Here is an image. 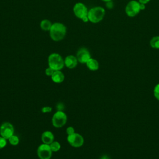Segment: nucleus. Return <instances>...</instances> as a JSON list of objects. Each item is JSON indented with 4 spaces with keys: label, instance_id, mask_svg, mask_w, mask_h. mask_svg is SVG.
<instances>
[{
    "label": "nucleus",
    "instance_id": "obj_1",
    "mask_svg": "<svg viewBox=\"0 0 159 159\" xmlns=\"http://www.w3.org/2000/svg\"><path fill=\"white\" fill-rule=\"evenodd\" d=\"M49 32L52 40L59 42L62 40L66 35V27L62 23L55 22L52 24Z\"/></svg>",
    "mask_w": 159,
    "mask_h": 159
},
{
    "label": "nucleus",
    "instance_id": "obj_2",
    "mask_svg": "<svg viewBox=\"0 0 159 159\" xmlns=\"http://www.w3.org/2000/svg\"><path fill=\"white\" fill-rule=\"evenodd\" d=\"M106 14L105 9L101 6H96L88 10V17L89 21L92 23H98L104 17Z\"/></svg>",
    "mask_w": 159,
    "mask_h": 159
},
{
    "label": "nucleus",
    "instance_id": "obj_3",
    "mask_svg": "<svg viewBox=\"0 0 159 159\" xmlns=\"http://www.w3.org/2000/svg\"><path fill=\"white\" fill-rule=\"evenodd\" d=\"M48 66L53 70H61L65 66L64 60L62 57L57 53H51L48 57Z\"/></svg>",
    "mask_w": 159,
    "mask_h": 159
},
{
    "label": "nucleus",
    "instance_id": "obj_4",
    "mask_svg": "<svg viewBox=\"0 0 159 159\" xmlns=\"http://www.w3.org/2000/svg\"><path fill=\"white\" fill-rule=\"evenodd\" d=\"M67 121V116L63 111H57L53 116L52 122L56 128L62 127Z\"/></svg>",
    "mask_w": 159,
    "mask_h": 159
},
{
    "label": "nucleus",
    "instance_id": "obj_5",
    "mask_svg": "<svg viewBox=\"0 0 159 159\" xmlns=\"http://www.w3.org/2000/svg\"><path fill=\"white\" fill-rule=\"evenodd\" d=\"M140 11V2L137 1L131 0L126 5L125 12L127 16L134 17L136 16Z\"/></svg>",
    "mask_w": 159,
    "mask_h": 159
},
{
    "label": "nucleus",
    "instance_id": "obj_6",
    "mask_svg": "<svg viewBox=\"0 0 159 159\" xmlns=\"http://www.w3.org/2000/svg\"><path fill=\"white\" fill-rule=\"evenodd\" d=\"M37 153L40 159H50L52 155V151L50 145L43 143L39 146Z\"/></svg>",
    "mask_w": 159,
    "mask_h": 159
},
{
    "label": "nucleus",
    "instance_id": "obj_7",
    "mask_svg": "<svg viewBox=\"0 0 159 159\" xmlns=\"http://www.w3.org/2000/svg\"><path fill=\"white\" fill-rule=\"evenodd\" d=\"M14 129L10 122H6L1 124L0 127V135L6 139H9L14 135Z\"/></svg>",
    "mask_w": 159,
    "mask_h": 159
},
{
    "label": "nucleus",
    "instance_id": "obj_8",
    "mask_svg": "<svg viewBox=\"0 0 159 159\" xmlns=\"http://www.w3.org/2000/svg\"><path fill=\"white\" fill-rule=\"evenodd\" d=\"M67 141L70 145L73 147L78 148L81 147L84 143V139L81 135L78 133H74L67 137Z\"/></svg>",
    "mask_w": 159,
    "mask_h": 159
},
{
    "label": "nucleus",
    "instance_id": "obj_9",
    "mask_svg": "<svg viewBox=\"0 0 159 159\" xmlns=\"http://www.w3.org/2000/svg\"><path fill=\"white\" fill-rule=\"evenodd\" d=\"M74 14L78 19H82L84 17L88 16V10L87 7L82 2L76 3L73 8Z\"/></svg>",
    "mask_w": 159,
    "mask_h": 159
},
{
    "label": "nucleus",
    "instance_id": "obj_10",
    "mask_svg": "<svg viewBox=\"0 0 159 159\" xmlns=\"http://www.w3.org/2000/svg\"><path fill=\"white\" fill-rule=\"evenodd\" d=\"M76 58L78 62L81 63H85L91 58L89 50L84 47L80 48L76 53Z\"/></svg>",
    "mask_w": 159,
    "mask_h": 159
},
{
    "label": "nucleus",
    "instance_id": "obj_11",
    "mask_svg": "<svg viewBox=\"0 0 159 159\" xmlns=\"http://www.w3.org/2000/svg\"><path fill=\"white\" fill-rule=\"evenodd\" d=\"M64 62H65V65L67 68L70 69H73L77 66L78 61L77 60L76 57L72 55H70L65 57L64 60Z\"/></svg>",
    "mask_w": 159,
    "mask_h": 159
},
{
    "label": "nucleus",
    "instance_id": "obj_12",
    "mask_svg": "<svg viewBox=\"0 0 159 159\" xmlns=\"http://www.w3.org/2000/svg\"><path fill=\"white\" fill-rule=\"evenodd\" d=\"M41 140L43 143L50 145L54 141V135L51 131H45L41 135Z\"/></svg>",
    "mask_w": 159,
    "mask_h": 159
},
{
    "label": "nucleus",
    "instance_id": "obj_13",
    "mask_svg": "<svg viewBox=\"0 0 159 159\" xmlns=\"http://www.w3.org/2000/svg\"><path fill=\"white\" fill-rule=\"evenodd\" d=\"M51 79L55 83H61L64 81L65 75L60 70H57L51 76Z\"/></svg>",
    "mask_w": 159,
    "mask_h": 159
},
{
    "label": "nucleus",
    "instance_id": "obj_14",
    "mask_svg": "<svg viewBox=\"0 0 159 159\" xmlns=\"http://www.w3.org/2000/svg\"><path fill=\"white\" fill-rule=\"evenodd\" d=\"M86 66L91 71H96L99 69V63L98 61L93 58H91L86 63Z\"/></svg>",
    "mask_w": 159,
    "mask_h": 159
},
{
    "label": "nucleus",
    "instance_id": "obj_15",
    "mask_svg": "<svg viewBox=\"0 0 159 159\" xmlns=\"http://www.w3.org/2000/svg\"><path fill=\"white\" fill-rule=\"evenodd\" d=\"M52 22L48 19H43L40 23V27L44 31H49L52 27Z\"/></svg>",
    "mask_w": 159,
    "mask_h": 159
},
{
    "label": "nucleus",
    "instance_id": "obj_16",
    "mask_svg": "<svg viewBox=\"0 0 159 159\" xmlns=\"http://www.w3.org/2000/svg\"><path fill=\"white\" fill-rule=\"evenodd\" d=\"M150 45L153 48L159 49V36L152 37L150 41Z\"/></svg>",
    "mask_w": 159,
    "mask_h": 159
},
{
    "label": "nucleus",
    "instance_id": "obj_17",
    "mask_svg": "<svg viewBox=\"0 0 159 159\" xmlns=\"http://www.w3.org/2000/svg\"><path fill=\"white\" fill-rule=\"evenodd\" d=\"M49 145L50 147V148H51L52 151L54 152L59 151L60 148H61L60 143L58 142H57V141H53Z\"/></svg>",
    "mask_w": 159,
    "mask_h": 159
},
{
    "label": "nucleus",
    "instance_id": "obj_18",
    "mask_svg": "<svg viewBox=\"0 0 159 159\" xmlns=\"http://www.w3.org/2000/svg\"><path fill=\"white\" fill-rule=\"evenodd\" d=\"M9 143L12 145H17L19 142V139L17 136L13 135H12L9 139H8Z\"/></svg>",
    "mask_w": 159,
    "mask_h": 159
},
{
    "label": "nucleus",
    "instance_id": "obj_19",
    "mask_svg": "<svg viewBox=\"0 0 159 159\" xmlns=\"http://www.w3.org/2000/svg\"><path fill=\"white\" fill-rule=\"evenodd\" d=\"M153 94L155 98L159 101V83L155 86L153 89Z\"/></svg>",
    "mask_w": 159,
    "mask_h": 159
},
{
    "label": "nucleus",
    "instance_id": "obj_20",
    "mask_svg": "<svg viewBox=\"0 0 159 159\" xmlns=\"http://www.w3.org/2000/svg\"><path fill=\"white\" fill-rule=\"evenodd\" d=\"M7 139H4V137L0 136V149L6 147V144H7Z\"/></svg>",
    "mask_w": 159,
    "mask_h": 159
},
{
    "label": "nucleus",
    "instance_id": "obj_21",
    "mask_svg": "<svg viewBox=\"0 0 159 159\" xmlns=\"http://www.w3.org/2000/svg\"><path fill=\"white\" fill-rule=\"evenodd\" d=\"M55 71V70H53L52 68H51L50 67H48L45 69V73L46 75L47 76H51L52 75V74L53 73V72Z\"/></svg>",
    "mask_w": 159,
    "mask_h": 159
},
{
    "label": "nucleus",
    "instance_id": "obj_22",
    "mask_svg": "<svg viewBox=\"0 0 159 159\" xmlns=\"http://www.w3.org/2000/svg\"><path fill=\"white\" fill-rule=\"evenodd\" d=\"M52 110V108L50 106H45L43 107H42V112L43 113H48L50 112Z\"/></svg>",
    "mask_w": 159,
    "mask_h": 159
},
{
    "label": "nucleus",
    "instance_id": "obj_23",
    "mask_svg": "<svg viewBox=\"0 0 159 159\" xmlns=\"http://www.w3.org/2000/svg\"><path fill=\"white\" fill-rule=\"evenodd\" d=\"M66 134H68V135H71V134H73L75 133V129H74L73 127L70 126V127H68L66 128Z\"/></svg>",
    "mask_w": 159,
    "mask_h": 159
},
{
    "label": "nucleus",
    "instance_id": "obj_24",
    "mask_svg": "<svg viewBox=\"0 0 159 159\" xmlns=\"http://www.w3.org/2000/svg\"><path fill=\"white\" fill-rule=\"evenodd\" d=\"M106 7L109 9H111L112 8H113L114 5H113V2H112V1L106 2Z\"/></svg>",
    "mask_w": 159,
    "mask_h": 159
},
{
    "label": "nucleus",
    "instance_id": "obj_25",
    "mask_svg": "<svg viewBox=\"0 0 159 159\" xmlns=\"http://www.w3.org/2000/svg\"><path fill=\"white\" fill-rule=\"evenodd\" d=\"M138 1L140 3V4H146L148 2H149L150 1V0H138Z\"/></svg>",
    "mask_w": 159,
    "mask_h": 159
},
{
    "label": "nucleus",
    "instance_id": "obj_26",
    "mask_svg": "<svg viewBox=\"0 0 159 159\" xmlns=\"http://www.w3.org/2000/svg\"><path fill=\"white\" fill-rule=\"evenodd\" d=\"M81 20H82V21L84 22H88L89 21V19H88V16L84 17Z\"/></svg>",
    "mask_w": 159,
    "mask_h": 159
},
{
    "label": "nucleus",
    "instance_id": "obj_27",
    "mask_svg": "<svg viewBox=\"0 0 159 159\" xmlns=\"http://www.w3.org/2000/svg\"><path fill=\"white\" fill-rule=\"evenodd\" d=\"M140 11L141 10H144L145 9V4L140 3Z\"/></svg>",
    "mask_w": 159,
    "mask_h": 159
},
{
    "label": "nucleus",
    "instance_id": "obj_28",
    "mask_svg": "<svg viewBox=\"0 0 159 159\" xmlns=\"http://www.w3.org/2000/svg\"><path fill=\"white\" fill-rule=\"evenodd\" d=\"M100 159H110V158L107 155H103Z\"/></svg>",
    "mask_w": 159,
    "mask_h": 159
},
{
    "label": "nucleus",
    "instance_id": "obj_29",
    "mask_svg": "<svg viewBox=\"0 0 159 159\" xmlns=\"http://www.w3.org/2000/svg\"><path fill=\"white\" fill-rule=\"evenodd\" d=\"M101 1H104V2H107L111 1H112V0H101Z\"/></svg>",
    "mask_w": 159,
    "mask_h": 159
}]
</instances>
